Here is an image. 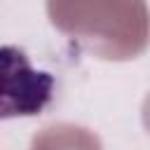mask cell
<instances>
[{
	"mask_svg": "<svg viewBox=\"0 0 150 150\" xmlns=\"http://www.w3.org/2000/svg\"><path fill=\"white\" fill-rule=\"evenodd\" d=\"M54 96V77L35 70L23 49L2 47V117L40 115Z\"/></svg>",
	"mask_w": 150,
	"mask_h": 150,
	"instance_id": "6da1fadb",
	"label": "cell"
}]
</instances>
